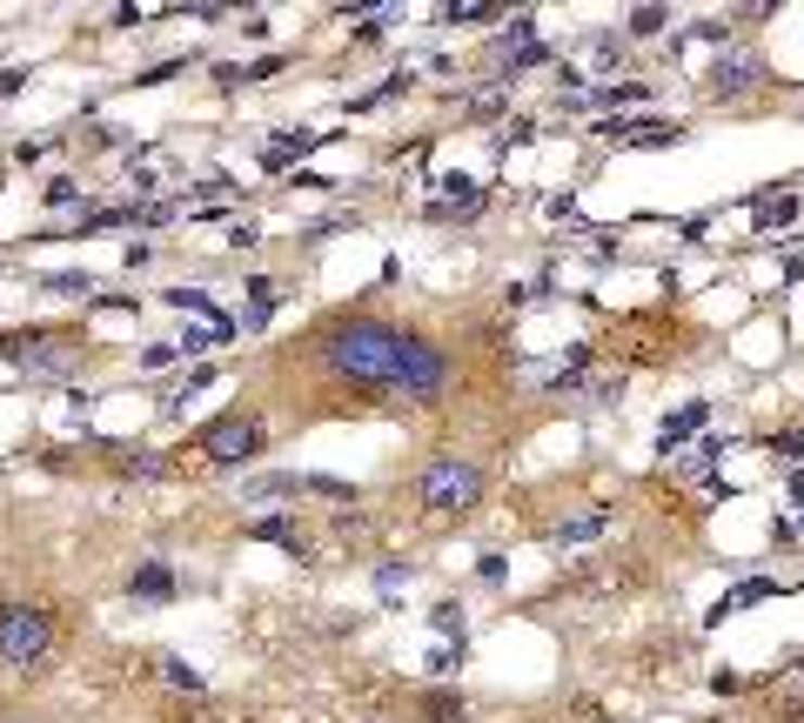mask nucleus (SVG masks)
<instances>
[{"label": "nucleus", "mask_w": 804, "mask_h": 723, "mask_svg": "<svg viewBox=\"0 0 804 723\" xmlns=\"http://www.w3.org/2000/svg\"><path fill=\"white\" fill-rule=\"evenodd\" d=\"M0 723H41V716H21V710H8V716H0Z\"/></svg>", "instance_id": "nucleus-30"}, {"label": "nucleus", "mask_w": 804, "mask_h": 723, "mask_svg": "<svg viewBox=\"0 0 804 723\" xmlns=\"http://www.w3.org/2000/svg\"><path fill=\"white\" fill-rule=\"evenodd\" d=\"M195 449H202L208 462H221V469H235V462H255V456L268 449V429H261L255 409H221L215 422L195 429Z\"/></svg>", "instance_id": "nucleus-4"}, {"label": "nucleus", "mask_w": 804, "mask_h": 723, "mask_svg": "<svg viewBox=\"0 0 804 723\" xmlns=\"http://www.w3.org/2000/svg\"><path fill=\"white\" fill-rule=\"evenodd\" d=\"M48 201H74V175H54L48 181Z\"/></svg>", "instance_id": "nucleus-28"}, {"label": "nucleus", "mask_w": 804, "mask_h": 723, "mask_svg": "<svg viewBox=\"0 0 804 723\" xmlns=\"http://www.w3.org/2000/svg\"><path fill=\"white\" fill-rule=\"evenodd\" d=\"M416 496H423L430 509H443V516H463V509L483 503V469L456 462V456H436L423 475H416Z\"/></svg>", "instance_id": "nucleus-5"}, {"label": "nucleus", "mask_w": 804, "mask_h": 723, "mask_svg": "<svg viewBox=\"0 0 804 723\" xmlns=\"http://www.w3.org/2000/svg\"><path fill=\"white\" fill-rule=\"evenodd\" d=\"M403 576H409V562H382V570H375V583H382V589H396Z\"/></svg>", "instance_id": "nucleus-27"}, {"label": "nucleus", "mask_w": 804, "mask_h": 723, "mask_svg": "<svg viewBox=\"0 0 804 723\" xmlns=\"http://www.w3.org/2000/svg\"><path fill=\"white\" fill-rule=\"evenodd\" d=\"M791 215H797V201H791V194H784V201H764V208H757V228L771 234V228H784Z\"/></svg>", "instance_id": "nucleus-17"}, {"label": "nucleus", "mask_w": 804, "mask_h": 723, "mask_svg": "<svg viewBox=\"0 0 804 723\" xmlns=\"http://www.w3.org/2000/svg\"><path fill=\"white\" fill-rule=\"evenodd\" d=\"M430 623H436L449 643H463V602H436V610H430Z\"/></svg>", "instance_id": "nucleus-15"}, {"label": "nucleus", "mask_w": 804, "mask_h": 723, "mask_svg": "<svg viewBox=\"0 0 804 723\" xmlns=\"http://www.w3.org/2000/svg\"><path fill=\"white\" fill-rule=\"evenodd\" d=\"M248 536L276 543V549H295V556H309V543H302V530H295L289 516H255V522H248Z\"/></svg>", "instance_id": "nucleus-11"}, {"label": "nucleus", "mask_w": 804, "mask_h": 723, "mask_svg": "<svg viewBox=\"0 0 804 723\" xmlns=\"http://www.w3.org/2000/svg\"><path fill=\"white\" fill-rule=\"evenodd\" d=\"M711 88H717L724 101H738V94L764 88V61H757L751 48H738V54H717V67H711Z\"/></svg>", "instance_id": "nucleus-6"}, {"label": "nucleus", "mask_w": 804, "mask_h": 723, "mask_svg": "<svg viewBox=\"0 0 804 723\" xmlns=\"http://www.w3.org/2000/svg\"><path fill=\"white\" fill-rule=\"evenodd\" d=\"M162 676L175 683V690H202V676L188 670V663H175V657H162Z\"/></svg>", "instance_id": "nucleus-21"}, {"label": "nucleus", "mask_w": 804, "mask_h": 723, "mask_svg": "<svg viewBox=\"0 0 804 723\" xmlns=\"http://www.w3.org/2000/svg\"><path fill=\"white\" fill-rule=\"evenodd\" d=\"M128 475H141V482H155V475H162V456H135V462H128Z\"/></svg>", "instance_id": "nucleus-26"}, {"label": "nucleus", "mask_w": 804, "mask_h": 723, "mask_svg": "<svg viewBox=\"0 0 804 723\" xmlns=\"http://www.w3.org/2000/svg\"><path fill=\"white\" fill-rule=\"evenodd\" d=\"M302 490H316L322 503H356V496H362L356 482H342V475H302Z\"/></svg>", "instance_id": "nucleus-14"}, {"label": "nucleus", "mask_w": 804, "mask_h": 723, "mask_svg": "<svg viewBox=\"0 0 804 723\" xmlns=\"http://www.w3.org/2000/svg\"><path fill=\"white\" fill-rule=\"evenodd\" d=\"M41 289L48 295H94V281L88 275H41Z\"/></svg>", "instance_id": "nucleus-16"}, {"label": "nucleus", "mask_w": 804, "mask_h": 723, "mask_svg": "<svg viewBox=\"0 0 804 723\" xmlns=\"http://www.w3.org/2000/svg\"><path fill=\"white\" fill-rule=\"evenodd\" d=\"M764 596H778V589H771V583H738L724 610H751V602H764ZM724 610H717V617H724Z\"/></svg>", "instance_id": "nucleus-18"}, {"label": "nucleus", "mask_w": 804, "mask_h": 723, "mask_svg": "<svg viewBox=\"0 0 804 723\" xmlns=\"http://www.w3.org/2000/svg\"><path fill=\"white\" fill-rule=\"evenodd\" d=\"M128 596L148 602V610H162V602H175V570L168 562H141V570L128 576Z\"/></svg>", "instance_id": "nucleus-8"}, {"label": "nucleus", "mask_w": 804, "mask_h": 723, "mask_svg": "<svg viewBox=\"0 0 804 723\" xmlns=\"http://www.w3.org/2000/svg\"><path fill=\"white\" fill-rule=\"evenodd\" d=\"M295 490H302V475H255L242 490V503H289Z\"/></svg>", "instance_id": "nucleus-12"}, {"label": "nucleus", "mask_w": 804, "mask_h": 723, "mask_svg": "<svg viewBox=\"0 0 804 723\" xmlns=\"http://www.w3.org/2000/svg\"><path fill=\"white\" fill-rule=\"evenodd\" d=\"M603 530H610V509L597 503V509H577V516H563L557 530H550V543H557V549H584V543H597Z\"/></svg>", "instance_id": "nucleus-7"}, {"label": "nucleus", "mask_w": 804, "mask_h": 723, "mask_svg": "<svg viewBox=\"0 0 804 723\" xmlns=\"http://www.w3.org/2000/svg\"><path fill=\"white\" fill-rule=\"evenodd\" d=\"M463 663V643H443V650H430V670H456Z\"/></svg>", "instance_id": "nucleus-25"}, {"label": "nucleus", "mask_w": 804, "mask_h": 723, "mask_svg": "<svg viewBox=\"0 0 804 723\" xmlns=\"http://www.w3.org/2000/svg\"><path fill=\"white\" fill-rule=\"evenodd\" d=\"M784 490H791V503H804V469H791V482H784Z\"/></svg>", "instance_id": "nucleus-29"}, {"label": "nucleus", "mask_w": 804, "mask_h": 723, "mask_svg": "<svg viewBox=\"0 0 804 723\" xmlns=\"http://www.w3.org/2000/svg\"><path fill=\"white\" fill-rule=\"evenodd\" d=\"M764 449H771V456H804V429H784V435H771Z\"/></svg>", "instance_id": "nucleus-23"}, {"label": "nucleus", "mask_w": 804, "mask_h": 723, "mask_svg": "<svg viewBox=\"0 0 804 723\" xmlns=\"http://www.w3.org/2000/svg\"><path fill=\"white\" fill-rule=\"evenodd\" d=\"M0 362L27 369L34 382H67L88 362V342L81 335H61V329H27V335H0Z\"/></svg>", "instance_id": "nucleus-2"}, {"label": "nucleus", "mask_w": 804, "mask_h": 723, "mask_svg": "<svg viewBox=\"0 0 804 723\" xmlns=\"http://www.w3.org/2000/svg\"><path fill=\"white\" fill-rule=\"evenodd\" d=\"M309 355L322 362L329 382H349L362 395H403V402H443L456 369L449 355L430 342L403 329V321H382V315H329Z\"/></svg>", "instance_id": "nucleus-1"}, {"label": "nucleus", "mask_w": 804, "mask_h": 723, "mask_svg": "<svg viewBox=\"0 0 804 723\" xmlns=\"http://www.w3.org/2000/svg\"><path fill=\"white\" fill-rule=\"evenodd\" d=\"M704 422H711V402H684L677 416H664V429H658V449L671 456L677 442H691V429H704Z\"/></svg>", "instance_id": "nucleus-9"}, {"label": "nucleus", "mask_w": 804, "mask_h": 723, "mask_svg": "<svg viewBox=\"0 0 804 723\" xmlns=\"http://www.w3.org/2000/svg\"><path fill=\"white\" fill-rule=\"evenodd\" d=\"M48 650H54V610L48 602H34V596L0 602V663L34 670V663H48Z\"/></svg>", "instance_id": "nucleus-3"}, {"label": "nucleus", "mask_w": 804, "mask_h": 723, "mask_svg": "<svg viewBox=\"0 0 804 723\" xmlns=\"http://www.w3.org/2000/svg\"><path fill=\"white\" fill-rule=\"evenodd\" d=\"M423 716H430V723H463V716H470V697H463V690H430V697H423Z\"/></svg>", "instance_id": "nucleus-13"}, {"label": "nucleus", "mask_w": 804, "mask_h": 723, "mask_svg": "<svg viewBox=\"0 0 804 723\" xmlns=\"http://www.w3.org/2000/svg\"><path fill=\"white\" fill-rule=\"evenodd\" d=\"M664 21H671V14L658 8V0H650V8H637V14H630V34H664Z\"/></svg>", "instance_id": "nucleus-19"}, {"label": "nucleus", "mask_w": 804, "mask_h": 723, "mask_svg": "<svg viewBox=\"0 0 804 723\" xmlns=\"http://www.w3.org/2000/svg\"><path fill=\"white\" fill-rule=\"evenodd\" d=\"M168 302H175V308H195V315H208V321H215V302H208L202 289H168Z\"/></svg>", "instance_id": "nucleus-20"}, {"label": "nucleus", "mask_w": 804, "mask_h": 723, "mask_svg": "<svg viewBox=\"0 0 804 723\" xmlns=\"http://www.w3.org/2000/svg\"><path fill=\"white\" fill-rule=\"evenodd\" d=\"M496 107H503V94L489 88V94H476V101H470V120H496Z\"/></svg>", "instance_id": "nucleus-24"}, {"label": "nucleus", "mask_w": 804, "mask_h": 723, "mask_svg": "<svg viewBox=\"0 0 804 723\" xmlns=\"http://www.w3.org/2000/svg\"><path fill=\"white\" fill-rule=\"evenodd\" d=\"M496 14H503L496 0H443V8H436V21H443V27H489Z\"/></svg>", "instance_id": "nucleus-10"}, {"label": "nucleus", "mask_w": 804, "mask_h": 723, "mask_svg": "<svg viewBox=\"0 0 804 723\" xmlns=\"http://www.w3.org/2000/svg\"><path fill=\"white\" fill-rule=\"evenodd\" d=\"M590 48L603 54L597 67H624V40H617V34H597V40H590Z\"/></svg>", "instance_id": "nucleus-22"}]
</instances>
